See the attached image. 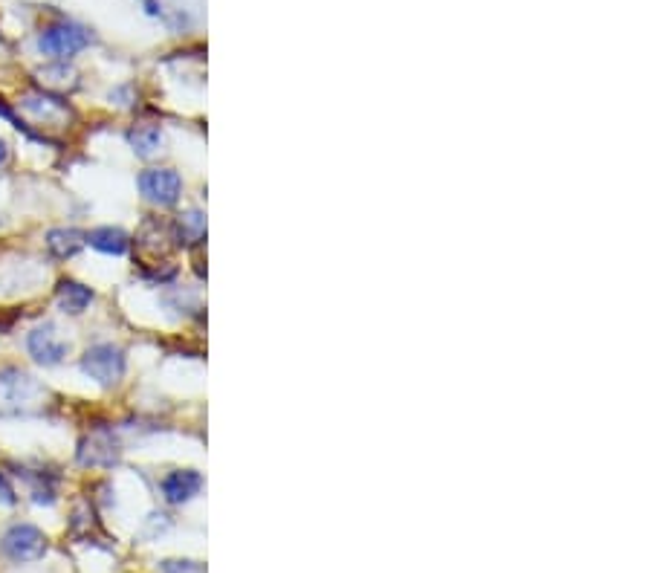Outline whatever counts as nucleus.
<instances>
[{
	"mask_svg": "<svg viewBox=\"0 0 651 573\" xmlns=\"http://www.w3.org/2000/svg\"><path fill=\"white\" fill-rule=\"evenodd\" d=\"M90 44H93V35L82 24H73V21H55L50 27L41 29L38 35V50L58 61L76 58Z\"/></svg>",
	"mask_w": 651,
	"mask_h": 573,
	"instance_id": "nucleus-1",
	"label": "nucleus"
},
{
	"mask_svg": "<svg viewBox=\"0 0 651 573\" xmlns=\"http://www.w3.org/2000/svg\"><path fill=\"white\" fill-rule=\"evenodd\" d=\"M157 573H206V565L194 559H165L160 562Z\"/></svg>",
	"mask_w": 651,
	"mask_h": 573,
	"instance_id": "nucleus-15",
	"label": "nucleus"
},
{
	"mask_svg": "<svg viewBox=\"0 0 651 573\" xmlns=\"http://www.w3.org/2000/svg\"><path fill=\"white\" fill-rule=\"evenodd\" d=\"M171 232H174V241L180 246H200L206 241V218H203V212L191 209V212L177 215Z\"/></svg>",
	"mask_w": 651,
	"mask_h": 573,
	"instance_id": "nucleus-12",
	"label": "nucleus"
},
{
	"mask_svg": "<svg viewBox=\"0 0 651 573\" xmlns=\"http://www.w3.org/2000/svg\"><path fill=\"white\" fill-rule=\"evenodd\" d=\"M18 108L27 110L29 116L38 119V122H55V119H61V116L70 113L67 102H61V99H55V96H47V93H27V96L18 102Z\"/></svg>",
	"mask_w": 651,
	"mask_h": 573,
	"instance_id": "nucleus-10",
	"label": "nucleus"
},
{
	"mask_svg": "<svg viewBox=\"0 0 651 573\" xmlns=\"http://www.w3.org/2000/svg\"><path fill=\"white\" fill-rule=\"evenodd\" d=\"M29 394H35V382L24 371H6L0 374V403L21 406L27 403Z\"/></svg>",
	"mask_w": 651,
	"mask_h": 573,
	"instance_id": "nucleus-14",
	"label": "nucleus"
},
{
	"mask_svg": "<svg viewBox=\"0 0 651 573\" xmlns=\"http://www.w3.org/2000/svg\"><path fill=\"white\" fill-rule=\"evenodd\" d=\"M27 351L38 365H44V368H55V365L64 362V356L70 354V342H64V339L58 336L55 325L47 322V325H41V328L29 330Z\"/></svg>",
	"mask_w": 651,
	"mask_h": 573,
	"instance_id": "nucleus-5",
	"label": "nucleus"
},
{
	"mask_svg": "<svg viewBox=\"0 0 651 573\" xmlns=\"http://www.w3.org/2000/svg\"><path fill=\"white\" fill-rule=\"evenodd\" d=\"M119 455H122V449H119V443L113 440L110 432H93L82 443V449H79V464L108 469V466L119 461Z\"/></svg>",
	"mask_w": 651,
	"mask_h": 573,
	"instance_id": "nucleus-7",
	"label": "nucleus"
},
{
	"mask_svg": "<svg viewBox=\"0 0 651 573\" xmlns=\"http://www.w3.org/2000/svg\"><path fill=\"white\" fill-rule=\"evenodd\" d=\"M93 290L82 284V281H76V278H61L58 281V307L64 310V313H70V316H82L84 310L93 304Z\"/></svg>",
	"mask_w": 651,
	"mask_h": 573,
	"instance_id": "nucleus-8",
	"label": "nucleus"
},
{
	"mask_svg": "<svg viewBox=\"0 0 651 573\" xmlns=\"http://www.w3.org/2000/svg\"><path fill=\"white\" fill-rule=\"evenodd\" d=\"M47 550H50V539L35 524H12L0 539V553L9 562H18V565L44 559Z\"/></svg>",
	"mask_w": 651,
	"mask_h": 573,
	"instance_id": "nucleus-3",
	"label": "nucleus"
},
{
	"mask_svg": "<svg viewBox=\"0 0 651 573\" xmlns=\"http://www.w3.org/2000/svg\"><path fill=\"white\" fill-rule=\"evenodd\" d=\"M82 371L93 382L110 388V385H116V382L125 377V371H128V356H125V351H122L119 345H113V342H99V345H93V348L84 351Z\"/></svg>",
	"mask_w": 651,
	"mask_h": 573,
	"instance_id": "nucleus-2",
	"label": "nucleus"
},
{
	"mask_svg": "<svg viewBox=\"0 0 651 573\" xmlns=\"http://www.w3.org/2000/svg\"><path fill=\"white\" fill-rule=\"evenodd\" d=\"M15 501H18V495H15V487H12V484H9V478H6V475L0 472V504H3V507H12Z\"/></svg>",
	"mask_w": 651,
	"mask_h": 573,
	"instance_id": "nucleus-16",
	"label": "nucleus"
},
{
	"mask_svg": "<svg viewBox=\"0 0 651 573\" xmlns=\"http://www.w3.org/2000/svg\"><path fill=\"white\" fill-rule=\"evenodd\" d=\"M128 145L134 148L136 157L142 160H151L163 151L165 145V134L160 125H134L128 131Z\"/></svg>",
	"mask_w": 651,
	"mask_h": 573,
	"instance_id": "nucleus-11",
	"label": "nucleus"
},
{
	"mask_svg": "<svg viewBox=\"0 0 651 573\" xmlns=\"http://www.w3.org/2000/svg\"><path fill=\"white\" fill-rule=\"evenodd\" d=\"M203 490V475L197 469H174L160 481V492L171 507L189 504Z\"/></svg>",
	"mask_w": 651,
	"mask_h": 573,
	"instance_id": "nucleus-6",
	"label": "nucleus"
},
{
	"mask_svg": "<svg viewBox=\"0 0 651 573\" xmlns=\"http://www.w3.org/2000/svg\"><path fill=\"white\" fill-rule=\"evenodd\" d=\"M84 244H87V235L73 229V226H58V229L47 232V249L58 261H67V258L79 255Z\"/></svg>",
	"mask_w": 651,
	"mask_h": 573,
	"instance_id": "nucleus-9",
	"label": "nucleus"
},
{
	"mask_svg": "<svg viewBox=\"0 0 651 573\" xmlns=\"http://www.w3.org/2000/svg\"><path fill=\"white\" fill-rule=\"evenodd\" d=\"M136 186L148 203H154L160 209L177 206L183 197V177L174 168H145L136 177Z\"/></svg>",
	"mask_w": 651,
	"mask_h": 573,
	"instance_id": "nucleus-4",
	"label": "nucleus"
},
{
	"mask_svg": "<svg viewBox=\"0 0 651 573\" xmlns=\"http://www.w3.org/2000/svg\"><path fill=\"white\" fill-rule=\"evenodd\" d=\"M6 160H9V145H6V142L0 139V165L6 163Z\"/></svg>",
	"mask_w": 651,
	"mask_h": 573,
	"instance_id": "nucleus-17",
	"label": "nucleus"
},
{
	"mask_svg": "<svg viewBox=\"0 0 651 573\" xmlns=\"http://www.w3.org/2000/svg\"><path fill=\"white\" fill-rule=\"evenodd\" d=\"M87 244L93 246L96 252H102V255H125L128 252V246H131V238H128V232L125 229H119V226H99V229H93L90 235H87Z\"/></svg>",
	"mask_w": 651,
	"mask_h": 573,
	"instance_id": "nucleus-13",
	"label": "nucleus"
}]
</instances>
